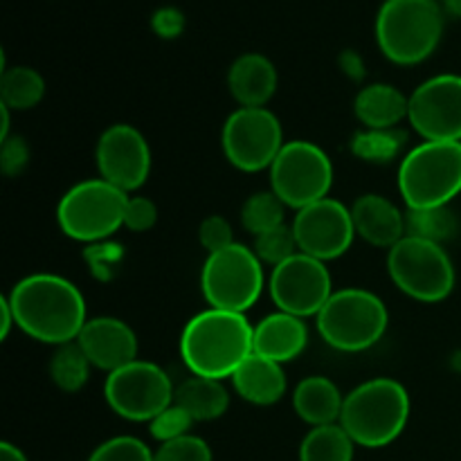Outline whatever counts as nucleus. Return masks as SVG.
Wrapping results in <instances>:
<instances>
[{
  "label": "nucleus",
  "instance_id": "1",
  "mask_svg": "<svg viewBox=\"0 0 461 461\" xmlns=\"http://www.w3.org/2000/svg\"><path fill=\"white\" fill-rule=\"evenodd\" d=\"M16 327L45 345H68L86 327V300L66 277L50 273L21 279L7 295Z\"/></svg>",
  "mask_w": 461,
  "mask_h": 461
},
{
  "label": "nucleus",
  "instance_id": "19",
  "mask_svg": "<svg viewBox=\"0 0 461 461\" xmlns=\"http://www.w3.org/2000/svg\"><path fill=\"white\" fill-rule=\"evenodd\" d=\"M277 68L266 54L246 52L228 70V90L241 108H264L277 93Z\"/></svg>",
  "mask_w": 461,
  "mask_h": 461
},
{
  "label": "nucleus",
  "instance_id": "33",
  "mask_svg": "<svg viewBox=\"0 0 461 461\" xmlns=\"http://www.w3.org/2000/svg\"><path fill=\"white\" fill-rule=\"evenodd\" d=\"M153 461H212V448L201 437L185 435L160 444V448L153 453Z\"/></svg>",
  "mask_w": 461,
  "mask_h": 461
},
{
  "label": "nucleus",
  "instance_id": "18",
  "mask_svg": "<svg viewBox=\"0 0 461 461\" xmlns=\"http://www.w3.org/2000/svg\"><path fill=\"white\" fill-rule=\"evenodd\" d=\"M351 219H354L356 234L360 239L376 248H394L403 237H408L405 230V214L381 194H365L351 205Z\"/></svg>",
  "mask_w": 461,
  "mask_h": 461
},
{
  "label": "nucleus",
  "instance_id": "7",
  "mask_svg": "<svg viewBox=\"0 0 461 461\" xmlns=\"http://www.w3.org/2000/svg\"><path fill=\"white\" fill-rule=\"evenodd\" d=\"M129 194L104 178L81 180L68 189L57 207V223L75 241H102L124 228Z\"/></svg>",
  "mask_w": 461,
  "mask_h": 461
},
{
  "label": "nucleus",
  "instance_id": "41",
  "mask_svg": "<svg viewBox=\"0 0 461 461\" xmlns=\"http://www.w3.org/2000/svg\"><path fill=\"white\" fill-rule=\"evenodd\" d=\"M0 461H27V457L18 446L3 441V444H0Z\"/></svg>",
  "mask_w": 461,
  "mask_h": 461
},
{
  "label": "nucleus",
  "instance_id": "15",
  "mask_svg": "<svg viewBox=\"0 0 461 461\" xmlns=\"http://www.w3.org/2000/svg\"><path fill=\"white\" fill-rule=\"evenodd\" d=\"M293 232L300 252L324 264L345 255L356 239L351 210L329 196L297 212Z\"/></svg>",
  "mask_w": 461,
  "mask_h": 461
},
{
  "label": "nucleus",
  "instance_id": "36",
  "mask_svg": "<svg viewBox=\"0 0 461 461\" xmlns=\"http://www.w3.org/2000/svg\"><path fill=\"white\" fill-rule=\"evenodd\" d=\"M158 221V207L147 196H129L124 212V228L131 232H149Z\"/></svg>",
  "mask_w": 461,
  "mask_h": 461
},
{
  "label": "nucleus",
  "instance_id": "37",
  "mask_svg": "<svg viewBox=\"0 0 461 461\" xmlns=\"http://www.w3.org/2000/svg\"><path fill=\"white\" fill-rule=\"evenodd\" d=\"M30 162V147L21 135H9L7 140L0 142V171L7 178L21 174Z\"/></svg>",
  "mask_w": 461,
  "mask_h": 461
},
{
  "label": "nucleus",
  "instance_id": "6",
  "mask_svg": "<svg viewBox=\"0 0 461 461\" xmlns=\"http://www.w3.org/2000/svg\"><path fill=\"white\" fill-rule=\"evenodd\" d=\"M390 313L378 295L365 288H342L336 291L315 324L318 333L329 347L347 354L365 351L376 345L387 331Z\"/></svg>",
  "mask_w": 461,
  "mask_h": 461
},
{
  "label": "nucleus",
  "instance_id": "25",
  "mask_svg": "<svg viewBox=\"0 0 461 461\" xmlns=\"http://www.w3.org/2000/svg\"><path fill=\"white\" fill-rule=\"evenodd\" d=\"M45 81L39 70L30 66L3 68L0 75V102L9 111H30L43 99Z\"/></svg>",
  "mask_w": 461,
  "mask_h": 461
},
{
  "label": "nucleus",
  "instance_id": "9",
  "mask_svg": "<svg viewBox=\"0 0 461 461\" xmlns=\"http://www.w3.org/2000/svg\"><path fill=\"white\" fill-rule=\"evenodd\" d=\"M201 288L210 309L246 313L264 291V264L252 248L232 243L225 250L207 255Z\"/></svg>",
  "mask_w": 461,
  "mask_h": 461
},
{
  "label": "nucleus",
  "instance_id": "24",
  "mask_svg": "<svg viewBox=\"0 0 461 461\" xmlns=\"http://www.w3.org/2000/svg\"><path fill=\"white\" fill-rule=\"evenodd\" d=\"M174 403L183 408L194 421H214L228 412L230 394L221 381L192 374L176 387Z\"/></svg>",
  "mask_w": 461,
  "mask_h": 461
},
{
  "label": "nucleus",
  "instance_id": "3",
  "mask_svg": "<svg viewBox=\"0 0 461 461\" xmlns=\"http://www.w3.org/2000/svg\"><path fill=\"white\" fill-rule=\"evenodd\" d=\"M439 0H385L378 7L376 43L396 66H417L435 54L444 36Z\"/></svg>",
  "mask_w": 461,
  "mask_h": 461
},
{
  "label": "nucleus",
  "instance_id": "40",
  "mask_svg": "<svg viewBox=\"0 0 461 461\" xmlns=\"http://www.w3.org/2000/svg\"><path fill=\"white\" fill-rule=\"evenodd\" d=\"M0 313H3V322H0V338H3V340H7L12 327H16V320H14L12 306H9L7 295L0 297Z\"/></svg>",
  "mask_w": 461,
  "mask_h": 461
},
{
  "label": "nucleus",
  "instance_id": "30",
  "mask_svg": "<svg viewBox=\"0 0 461 461\" xmlns=\"http://www.w3.org/2000/svg\"><path fill=\"white\" fill-rule=\"evenodd\" d=\"M255 255L259 257L261 264H270L273 268H277L279 264H284L286 259H291L293 255L300 252L297 248L295 232H293V225H279V228L270 230V232L259 234L255 237Z\"/></svg>",
  "mask_w": 461,
  "mask_h": 461
},
{
  "label": "nucleus",
  "instance_id": "8",
  "mask_svg": "<svg viewBox=\"0 0 461 461\" xmlns=\"http://www.w3.org/2000/svg\"><path fill=\"white\" fill-rule=\"evenodd\" d=\"M387 273L392 282L412 300L423 304L444 302L455 288V266L439 243L403 237L387 252Z\"/></svg>",
  "mask_w": 461,
  "mask_h": 461
},
{
  "label": "nucleus",
  "instance_id": "22",
  "mask_svg": "<svg viewBox=\"0 0 461 461\" xmlns=\"http://www.w3.org/2000/svg\"><path fill=\"white\" fill-rule=\"evenodd\" d=\"M410 97L392 84H369L356 95L354 113L369 131H390L408 120Z\"/></svg>",
  "mask_w": 461,
  "mask_h": 461
},
{
  "label": "nucleus",
  "instance_id": "4",
  "mask_svg": "<svg viewBox=\"0 0 461 461\" xmlns=\"http://www.w3.org/2000/svg\"><path fill=\"white\" fill-rule=\"evenodd\" d=\"M410 394L394 378H372L345 396L340 426L363 448H385L410 419Z\"/></svg>",
  "mask_w": 461,
  "mask_h": 461
},
{
  "label": "nucleus",
  "instance_id": "39",
  "mask_svg": "<svg viewBox=\"0 0 461 461\" xmlns=\"http://www.w3.org/2000/svg\"><path fill=\"white\" fill-rule=\"evenodd\" d=\"M340 66H342V70H345L349 77H354V79H363L365 77L363 59H360L354 50H347V52H342Z\"/></svg>",
  "mask_w": 461,
  "mask_h": 461
},
{
  "label": "nucleus",
  "instance_id": "10",
  "mask_svg": "<svg viewBox=\"0 0 461 461\" xmlns=\"http://www.w3.org/2000/svg\"><path fill=\"white\" fill-rule=\"evenodd\" d=\"M333 185V165L324 149L306 140L284 144L270 167V189L291 210H304L311 203L329 196Z\"/></svg>",
  "mask_w": 461,
  "mask_h": 461
},
{
  "label": "nucleus",
  "instance_id": "21",
  "mask_svg": "<svg viewBox=\"0 0 461 461\" xmlns=\"http://www.w3.org/2000/svg\"><path fill=\"white\" fill-rule=\"evenodd\" d=\"M232 385L248 403L275 405L286 394V374L275 360L252 354L232 374Z\"/></svg>",
  "mask_w": 461,
  "mask_h": 461
},
{
  "label": "nucleus",
  "instance_id": "23",
  "mask_svg": "<svg viewBox=\"0 0 461 461\" xmlns=\"http://www.w3.org/2000/svg\"><path fill=\"white\" fill-rule=\"evenodd\" d=\"M342 405H345V399H342L340 390L327 376L304 378L297 383L295 392H293V408H295L297 417L309 423L311 428L340 423Z\"/></svg>",
  "mask_w": 461,
  "mask_h": 461
},
{
  "label": "nucleus",
  "instance_id": "29",
  "mask_svg": "<svg viewBox=\"0 0 461 461\" xmlns=\"http://www.w3.org/2000/svg\"><path fill=\"white\" fill-rule=\"evenodd\" d=\"M284 212H286V205L273 189L270 192H257L243 203L241 225L252 237H259V234H266L284 225Z\"/></svg>",
  "mask_w": 461,
  "mask_h": 461
},
{
  "label": "nucleus",
  "instance_id": "5",
  "mask_svg": "<svg viewBox=\"0 0 461 461\" xmlns=\"http://www.w3.org/2000/svg\"><path fill=\"white\" fill-rule=\"evenodd\" d=\"M399 192L408 210L450 205L461 194V142H421L399 167Z\"/></svg>",
  "mask_w": 461,
  "mask_h": 461
},
{
  "label": "nucleus",
  "instance_id": "32",
  "mask_svg": "<svg viewBox=\"0 0 461 461\" xmlns=\"http://www.w3.org/2000/svg\"><path fill=\"white\" fill-rule=\"evenodd\" d=\"M88 461H153V453L138 437H113L93 450Z\"/></svg>",
  "mask_w": 461,
  "mask_h": 461
},
{
  "label": "nucleus",
  "instance_id": "42",
  "mask_svg": "<svg viewBox=\"0 0 461 461\" xmlns=\"http://www.w3.org/2000/svg\"><path fill=\"white\" fill-rule=\"evenodd\" d=\"M439 5L444 7L446 14H450V16L455 18H461V0H439Z\"/></svg>",
  "mask_w": 461,
  "mask_h": 461
},
{
  "label": "nucleus",
  "instance_id": "12",
  "mask_svg": "<svg viewBox=\"0 0 461 461\" xmlns=\"http://www.w3.org/2000/svg\"><path fill=\"white\" fill-rule=\"evenodd\" d=\"M284 131L268 108H237L225 120L223 153L232 167L257 174L273 167L284 149Z\"/></svg>",
  "mask_w": 461,
  "mask_h": 461
},
{
  "label": "nucleus",
  "instance_id": "2",
  "mask_svg": "<svg viewBox=\"0 0 461 461\" xmlns=\"http://www.w3.org/2000/svg\"><path fill=\"white\" fill-rule=\"evenodd\" d=\"M255 327L246 313L207 309L194 315L180 333V356L194 376L232 378L239 365L255 354Z\"/></svg>",
  "mask_w": 461,
  "mask_h": 461
},
{
  "label": "nucleus",
  "instance_id": "16",
  "mask_svg": "<svg viewBox=\"0 0 461 461\" xmlns=\"http://www.w3.org/2000/svg\"><path fill=\"white\" fill-rule=\"evenodd\" d=\"M95 160L99 178L131 194L147 183L151 171V149L135 126L113 124L99 135Z\"/></svg>",
  "mask_w": 461,
  "mask_h": 461
},
{
  "label": "nucleus",
  "instance_id": "11",
  "mask_svg": "<svg viewBox=\"0 0 461 461\" xmlns=\"http://www.w3.org/2000/svg\"><path fill=\"white\" fill-rule=\"evenodd\" d=\"M176 387L160 365L151 360H135L117 372L108 374L104 383L106 403L117 417L135 423H151L174 403Z\"/></svg>",
  "mask_w": 461,
  "mask_h": 461
},
{
  "label": "nucleus",
  "instance_id": "38",
  "mask_svg": "<svg viewBox=\"0 0 461 461\" xmlns=\"http://www.w3.org/2000/svg\"><path fill=\"white\" fill-rule=\"evenodd\" d=\"M151 30L160 39H178L185 32V14L178 7H158L151 16Z\"/></svg>",
  "mask_w": 461,
  "mask_h": 461
},
{
  "label": "nucleus",
  "instance_id": "26",
  "mask_svg": "<svg viewBox=\"0 0 461 461\" xmlns=\"http://www.w3.org/2000/svg\"><path fill=\"white\" fill-rule=\"evenodd\" d=\"M356 444L340 423L311 428L300 444V461H354Z\"/></svg>",
  "mask_w": 461,
  "mask_h": 461
},
{
  "label": "nucleus",
  "instance_id": "17",
  "mask_svg": "<svg viewBox=\"0 0 461 461\" xmlns=\"http://www.w3.org/2000/svg\"><path fill=\"white\" fill-rule=\"evenodd\" d=\"M77 345L88 356L90 365L113 374L138 360V336L117 318H93L81 329Z\"/></svg>",
  "mask_w": 461,
  "mask_h": 461
},
{
  "label": "nucleus",
  "instance_id": "28",
  "mask_svg": "<svg viewBox=\"0 0 461 461\" xmlns=\"http://www.w3.org/2000/svg\"><path fill=\"white\" fill-rule=\"evenodd\" d=\"M405 230H408V237L426 239V241L444 246L446 241H450L457 234L459 221L448 205L428 207V210H408L405 212Z\"/></svg>",
  "mask_w": 461,
  "mask_h": 461
},
{
  "label": "nucleus",
  "instance_id": "14",
  "mask_svg": "<svg viewBox=\"0 0 461 461\" xmlns=\"http://www.w3.org/2000/svg\"><path fill=\"white\" fill-rule=\"evenodd\" d=\"M408 122L423 142H461V77L437 75L414 88Z\"/></svg>",
  "mask_w": 461,
  "mask_h": 461
},
{
  "label": "nucleus",
  "instance_id": "27",
  "mask_svg": "<svg viewBox=\"0 0 461 461\" xmlns=\"http://www.w3.org/2000/svg\"><path fill=\"white\" fill-rule=\"evenodd\" d=\"M90 367L93 365H90L84 349L77 345V340L68 342V345H61L54 351L52 360H50V378L61 392L75 394L88 383Z\"/></svg>",
  "mask_w": 461,
  "mask_h": 461
},
{
  "label": "nucleus",
  "instance_id": "34",
  "mask_svg": "<svg viewBox=\"0 0 461 461\" xmlns=\"http://www.w3.org/2000/svg\"><path fill=\"white\" fill-rule=\"evenodd\" d=\"M194 419L185 412L183 408H178L176 403H171L165 412L158 414L149 426H151L153 439H158L160 444H167V441L180 439V437L189 435V428L194 426Z\"/></svg>",
  "mask_w": 461,
  "mask_h": 461
},
{
  "label": "nucleus",
  "instance_id": "20",
  "mask_svg": "<svg viewBox=\"0 0 461 461\" xmlns=\"http://www.w3.org/2000/svg\"><path fill=\"white\" fill-rule=\"evenodd\" d=\"M306 345H309L306 322L297 315L284 313V311L266 315L261 322H257L255 338H252L255 354L279 365L300 358Z\"/></svg>",
  "mask_w": 461,
  "mask_h": 461
},
{
  "label": "nucleus",
  "instance_id": "13",
  "mask_svg": "<svg viewBox=\"0 0 461 461\" xmlns=\"http://www.w3.org/2000/svg\"><path fill=\"white\" fill-rule=\"evenodd\" d=\"M331 275L324 261L297 252L270 273V297L277 311L297 318H318L333 295Z\"/></svg>",
  "mask_w": 461,
  "mask_h": 461
},
{
  "label": "nucleus",
  "instance_id": "31",
  "mask_svg": "<svg viewBox=\"0 0 461 461\" xmlns=\"http://www.w3.org/2000/svg\"><path fill=\"white\" fill-rule=\"evenodd\" d=\"M403 135H396L394 131H367L354 138V153L367 162H390L394 153L401 149Z\"/></svg>",
  "mask_w": 461,
  "mask_h": 461
},
{
  "label": "nucleus",
  "instance_id": "35",
  "mask_svg": "<svg viewBox=\"0 0 461 461\" xmlns=\"http://www.w3.org/2000/svg\"><path fill=\"white\" fill-rule=\"evenodd\" d=\"M198 241L205 248L207 255L225 250L228 246L237 243L234 241L232 225H230V221L221 214H212L207 216V219H203L201 228H198Z\"/></svg>",
  "mask_w": 461,
  "mask_h": 461
}]
</instances>
